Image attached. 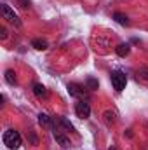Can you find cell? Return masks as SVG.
Returning a JSON list of instances; mask_svg holds the SVG:
<instances>
[{
	"mask_svg": "<svg viewBox=\"0 0 148 150\" xmlns=\"http://www.w3.org/2000/svg\"><path fill=\"white\" fill-rule=\"evenodd\" d=\"M5 80H7V84L14 86V84L18 82V79H16V74H14L12 70H7V72H5Z\"/></svg>",
	"mask_w": 148,
	"mask_h": 150,
	"instance_id": "13",
	"label": "cell"
},
{
	"mask_svg": "<svg viewBox=\"0 0 148 150\" xmlns=\"http://www.w3.org/2000/svg\"><path fill=\"white\" fill-rule=\"evenodd\" d=\"M138 75H140L141 79H145V80H148V68H140V72H138Z\"/></svg>",
	"mask_w": 148,
	"mask_h": 150,
	"instance_id": "15",
	"label": "cell"
},
{
	"mask_svg": "<svg viewBox=\"0 0 148 150\" xmlns=\"http://www.w3.org/2000/svg\"><path fill=\"white\" fill-rule=\"evenodd\" d=\"M105 117H106V122L108 124H113L115 122V112H110L108 110V112H105Z\"/></svg>",
	"mask_w": 148,
	"mask_h": 150,
	"instance_id": "14",
	"label": "cell"
},
{
	"mask_svg": "<svg viewBox=\"0 0 148 150\" xmlns=\"http://www.w3.org/2000/svg\"><path fill=\"white\" fill-rule=\"evenodd\" d=\"M108 150H117V149H115V147H113V145H111V147H110V149H108Z\"/></svg>",
	"mask_w": 148,
	"mask_h": 150,
	"instance_id": "19",
	"label": "cell"
},
{
	"mask_svg": "<svg viewBox=\"0 0 148 150\" xmlns=\"http://www.w3.org/2000/svg\"><path fill=\"white\" fill-rule=\"evenodd\" d=\"M21 2V7H30V2L28 0H19Z\"/></svg>",
	"mask_w": 148,
	"mask_h": 150,
	"instance_id": "18",
	"label": "cell"
},
{
	"mask_svg": "<svg viewBox=\"0 0 148 150\" xmlns=\"http://www.w3.org/2000/svg\"><path fill=\"white\" fill-rule=\"evenodd\" d=\"M32 47H35L37 51H44V49H47V42L42 40V38H33L32 40Z\"/></svg>",
	"mask_w": 148,
	"mask_h": 150,
	"instance_id": "12",
	"label": "cell"
},
{
	"mask_svg": "<svg viewBox=\"0 0 148 150\" xmlns=\"http://www.w3.org/2000/svg\"><path fill=\"white\" fill-rule=\"evenodd\" d=\"M33 93H35V96L37 98H45L47 96V89L42 86V84H33Z\"/></svg>",
	"mask_w": 148,
	"mask_h": 150,
	"instance_id": "10",
	"label": "cell"
},
{
	"mask_svg": "<svg viewBox=\"0 0 148 150\" xmlns=\"http://www.w3.org/2000/svg\"><path fill=\"white\" fill-rule=\"evenodd\" d=\"M0 32H2V38L5 40V38H7V30H5V28L2 26V28H0Z\"/></svg>",
	"mask_w": 148,
	"mask_h": 150,
	"instance_id": "17",
	"label": "cell"
},
{
	"mask_svg": "<svg viewBox=\"0 0 148 150\" xmlns=\"http://www.w3.org/2000/svg\"><path fill=\"white\" fill-rule=\"evenodd\" d=\"M75 113H77V117H80V119H87V117L91 115V107H89V103L84 101V100L77 101V103H75Z\"/></svg>",
	"mask_w": 148,
	"mask_h": 150,
	"instance_id": "4",
	"label": "cell"
},
{
	"mask_svg": "<svg viewBox=\"0 0 148 150\" xmlns=\"http://www.w3.org/2000/svg\"><path fill=\"white\" fill-rule=\"evenodd\" d=\"M110 79H111V86H113L115 91H122L125 87V84H127V77L120 70H113L110 74Z\"/></svg>",
	"mask_w": 148,
	"mask_h": 150,
	"instance_id": "2",
	"label": "cell"
},
{
	"mask_svg": "<svg viewBox=\"0 0 148 150\" xmlns=\"http://www.w3.org/2000/svg\"><path fill=\"white\" fill-rule=\"evenodd\" d=\"M2 18L7 21V23H11V25H14V26H21V21H19V18L16 16V12L7 5V4H2Z\"/></svg>",
	"mask_w": 148,
	"mask_h": 150,
	"instance_id": "3",
	"label": "cell"
},
{
	"mask_svg": "<svg viewBox=\"0 0 148 150\" xmlns=\"http://www.w3.org/2000/svg\"><path fill=\"white\" fill-rule=\"evenodd\" d=\"M87 86H89V89H96V87H98V82H96L94 79H89V80H87Z\"/></svg>",
	"mask_w": 148,
	"mask_h": 150,
	"instance_id": "16",
	"label": "cell"
},
{
	"mask_svg": "<svg viewBox=\"0 0 148 150\" xmlns=\"http://www.w3.org/2000/svg\"><path fill=\"white\" fill-rule=\"evenodd\" d=\"M54 120H56V124H58V126L65 127L66 131H70V133H72V131H75L73 124H72V122H70L68 119H65V117H58V119H54Z\"/></svg>",
	"mask_w": 148,
	"mask_h": 150,
	"instance_id": "7",
	"label": "cell"
},
{
	"mask_svg": "<svg viewBox=\"0 0 148 150\" xmlns=\"http://www.w3.org/2000/svg\"><path fill=\"white\" fill-rule=\"evenodd\" d=\"M2 140H4V145L11 150H16V149L21 147V136H19V133L14 131V129H7V131L4 133Z\"/></svg>",
	"mask_w": 148,
	"mask_h": 150,
	"instance_id": "1",
	"label": "cell"
},
{
	"mask_svg": "<svg viewBox=\"0 0 148 150\" xmlns=\"http://www.w3.org/2000/svg\"><path fill=\"white\" fill-rule=\"evenodd\" d=\"M52 133H54V138H56V142L63 147V149H68L70 147V140L61 133V129L58 127V124H56V120H54V127H52Z\"/></svg>",
	"mask_w": 148,
	"mask_h": 150,
	"instance_id": "5",
	"label": "cell"
},
{
	"mask_svg": "<svg viewBox=\"0 0 148 150\" xmlns=\"http://www.w3.org/2000/svg\"><path fill=\"white\" fill-rule=\"evenodd\" d=\"M113 18H115V21H117L118 25H122V26H127V25H129V18H127L125 14L115 12V14H113Z\"/></svg>",
	"mask_w": 148,
	"mask_h": 150,
	"instance_id": "11",
	"label": "cell"
},
{
	"mask_svg": "<svg viewBox=\"0 0 148 150\" xmlns=\"http://www.w3.org/2000/svg\"><path fill=\"white\" fill-rule=\"evenodd\" d=\"M115 52H117L120 58H125V56L131 52V45H129V44H118V45L115 47Z\"/></svg>",
	"mask_w": 148,
	"mask_h": 150,
	"instance_id": "8",
	"label": "cell"
},
{
	"mask_svg": "<svg viewBox=\"0 0 148 150\" xmlns=\"http://www.w3.org/2000/svg\"><path fill=\"white\" fill-rule=\"evenodd\" d=\"M38 122H40L42 126H45V127H52L54 119H51L47 113H40V115H38Z\"/></svg>",
	"mask_w": 148,
	"mask_h": 150,
	"instance_id": "9",
	"label": "cell"
},
{
	"mask_svg": "<svg viewBox=\"0 0 148 150\" xmlns=\"http://www.w3.org/2000/svg\"><path fill=\"white\" fill-rule=\"evenodd\" d=\"M68 93L75 96V98H80V96H84V89H82V86H78V84H68Z\"/></svg>",
	"mask_w": 148,
	"mask_h": 150,
	"instance_id": "6",
	"label": "cell"
}]
</instances>
